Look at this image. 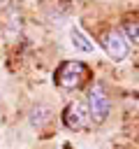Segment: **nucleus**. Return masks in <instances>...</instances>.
Listing matches in <instances>:
<instances>
[{"label": "nucleus", "mask_w": 139, "mask_h": 149, "mask_svg": "<svg viewBox=\"0 0 139 149\" xmlns=\"http://www.w3.org/2000/svg\"><path fill=\"white\" fill-rule=\"evenodd\" d=\"M51 116H53V112H51L49 105H35L30 109V114H28V121H30L32 128H44L51 121Z\"/></svg>", "instance_id": "obj_6"}, {"label": "nucleus", "mask_w": 139, "mask_h": 149, "mask_svg": "<svg viewBox=\"0 0 139 149\" xmlns=\"http://www.w3.org/2000/svg\"><path fill=\"white\" fill-rule=\"evenodd\" d=\"M70 42H72V47H74L76 51H81V54H95V51H97V47L93 44V40H88V35H86L79 26H72V30H70Z\"/></svg>", "instance_id": "obj_5"}, {"label": "nucleus", "mask_w": 139, "mask_h": 149, "mask_svg": "<svg viewBox=\"0 0 139 149\" xmlns=\"http://www.w3.org/2000/svg\"><path fill=\"white\" fill-rule=\"evenodd\" d=\"M102 47L107 51V56L114 61V63H120L127 58V51H130V44L123 40V35L118 30H107L102 35Z\"/></svg>", "instance_id": "obj_3"}, {"label": "nucleus", "mask_w": 139, "mask_h": 149, "mask_svg": "<svg viewBox=\"0 0 139 149\" xmlns=\"http://www.w3.org/2000/svg\"><path fill=\"white\" fill-rule=\"evenodd\" d=\"M86 77H88V68L81 61H65L56 72V79L63 88H79Z\"/></svg>", "instance_id": "obj_2"}, {"label": "nucleus", "mask_w": 139, "mask_h": 149, "mask_svg": "<svg viewBox=\"0 0 139 149\" xmlns=\"http://www.w3.org/2000/svg\"><path fill=\"white\" fill-rule=\"evenodd\" d=\"M120 35H123L125 42L130 40L134 47H139V21H123V26H120Z\"/></svg>", "instance_id": "obj_7"}, {"label": "nucleus", "mask_w": 139, "mask_h": 149, "mask_svg": "<svg viewBox=\"0 0 139 149\" xmlns=\"http://www.w3.org/2000/svg\"><path fill=\"white\" fill-rule=\"evenodd\" d=\"M63 121H65V126H67L70 130H83V128L88 126V121H90L86 105L79 102V100L70 102V105L65 107V112H63Z\"/></svg>", "instance_id": "obj_4"}, {"label": "nucleus", "mask_w": 139, "mask_h": 149, "mask_svg": "<svg viewBox=\"0 0 139 149\" xmlns=\"http://www.w3.org/2000/svg\"><path fill=\"white\" fill-rule=\"evenodd\" d=\"M7 7H9V0H0V12L7 9Z\"/></svg>", "instance_id": "obj_8"}, {"label": "nucleus", "mask_w": 139, "mask_h": 149, "mask_svg": "<svg viewBox=\"0 0 139 149\" xmlns=\"http://www.w3.org/2000/svg\"><path fill=\"white\" fill-rule=\"evenodd\" d=\"M88 119L93 123H104L109 112H111V102H109V95H107V88L102 84H93L90 91H88Z\"/></svg>", "instance_id": "obj_1"}]
</instances>
